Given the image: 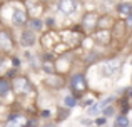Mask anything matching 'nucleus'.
I'll return each mask as SVG.
<instances>
[{
    "label": "nucleus",
    "mask_w": 132,
    "mask_h": 127,
    "mask_svg": "<svg viewBox=\"0 0 132 127\" xmlns=\"http://www.w3.org/2000/svg\"><path fill=\"white\" fill-rule=\"evenodd\" d=\"M10 80H12V94L15 97L23 99L29 97V95H35V87H34L30 77H27L23 74H17Z\"/></svg>",
    "instance_id": "1"
},
{
    "label": "nucleus",
    "mask_w": 132,
    "mask_h": 127,
    "mask_svg": "<svg viewBox=\"0 0 132 127\" xmlns=\"http://www.w3.org/2000/svg\"><path fill=\"white\" fill-rule=\"evenodd\" d=\"M59 35H60V40L69 47L70 50H77L79 47L84 45V39L85 35L84 32L80 30V27H70L67 30H59Z\"/></svg>",
    "instance_id": "2"
},
{
    "label": "nucleus",
    "mask_w": 132,
    "mask_h": 127,
    "mask_svg": "<svg viewBox=\"0 0 132 127\" xmlns=\"http://www.w3.org/2000/svg\"><path fill=\"white\" fill-rule=\"evenodd\" d=\"M69 90L77 99H80L82 95H85L89 92V80H87L84 72L77 70V72H72L69 75Z\"/></svg>",
    "instance_id": "3"
},
{
    "label": "nucleus",
    "mask_w": 132,
    "mask_h": 127,
    "mask_svg": "<svg viewBox=\"0 0 132 127\" xmlns=\"http://www.w3.org/2000/svg\"><path fill=\"white\" fill-rule=\"evenodd\" d=\"M29 12H27L25 2H13L12 3V15H10V25L13 29H23L29 23Z\"/></svg>",
    "instance_id": "4"
},
{
    "label": "nucleus",
    "mask_w": 132,
    "mask_h": 127,
    "mask_svg": "<svg viewBox=\"0 0 132 127\" xmlns=\"http://www.w3.org/2000/svg\"><path fill=\"white\" fill-rule=\"evenodd\" d=\"M129 30H127V25H126V20L124 19H117L116 23L112 27V47L116 50H120L124 47V44L127 42L129 39Z\"/></svg>",
    "instance_id": "5"
},
{
    "label": "nucleus",
    "mask_w": 132,
    "mask_h": 127,
    "mask_svg": "<svg viewBox=\"0 0 132 127\" xmlns=\"http://www.w3.org/2000/svg\"><path fill=\"white\" fill-rule=\"evenodd\" d=\"M17 42L9 27H0V52L5 55H15Z\"/></svg>",
    "instance_id": "6"
},
{
    "label": "nucleus",
    "mask_w": 132,
    "mask_h": 127,
    "mask_svg": "<svg viewBox=\"0 0 132 127\" xmlns=\"http://www.w3.org/2000/svg\"><path fill=\"white\" fill-rule=\"evenodd\" d=\"M42 85L45 89H48V90H64L65 87H69V77H65V75L62 74H45V77L42 79Z\"/></svg>",
    "instance_id": "7"
},
{
    "label": "nucleus",
    "mask_w": 132,
    "mask_h": 127,
    "mask_svg": "<svg viewBox=\"0 0 132 127\" xmlns=\"http://www.w3.org/2000/svg\"><path fill=\"white\" fill-rule=\"evenodd\" d=\"M99 17H100V13L97 12V10H87V12L82 13V19H80L79 27H80V30L87 37L92 32H95V30H97V22H99Z\"/></svg>",
    "instance_id": "8"
},
{
    "label": "nucleus",
    "mask_w": 132,
    "mask_h": 127,
    "mask_svg": "<svg viewBox=\"0 0 132 127\" xmlns=\"http://www.w3.org/2000/svg\"><path fill=\"white\" fill-rule=\"evenodd\" d=\"M122 69V59L114 57V59H105L99 64V70L102 77H112Z\"/></svg>",
    "instance_id": "9"
},
{
    "label": "nucleus",
    "mask_w": 132,
    "mask_h": 127,
    "mask_svg": "<svg viewBox=\"0 0 132 127\" xmlns=\"http://www.w3.org/2000/svg\"><path fill=\"white\" fill-rule=\"evenodd\" d=\"M39 44V33L34 32L32 29L29 27H23L20 29V33H19V45L22 49H32Z\"/></svg>",
    "instance_id": "10"
},
{
    "label": "nucleus",
    "mask_w": 132,
    "mask_h": 127,
    "mask_svg": "<svg viewBox=\"0 0 132 127\" xmlns=\"http://www.w3.org/2000/svg\"><path fill=\"white\" fill-rule=\"evenodd\" d=\"M89 39L97 47H112V30L97 29L95 32H92L89 35Z\"/></svg>",
    "instance_id": "11"
},
{
    "label": "nucleus",
    "mask_w": 132,
    "mask_h": 127,
    "mask_svg": "<svg viewBox=\"0 0 132 127\" xmlns=\"http://www.w3.org/2000/svg\"><path fill=\"white\" fill-rule=\"evenodd\" d=\"M59 42H60V35H59L57 30H45L42 33V37L39 39V44L42 47V50H48V52H52L54 47Z\"/></svg>",
    "instance_id": "12"
},
{
    "label": "nucleus",
    "mask_w": 132,
    "mask_h": 127,
    "mask_svg": "<svg viewBox=\"0 0 132 127\" xmlns=\"http://www.w3.org/2000/svg\"><path fill=\"white\" fill-rule=\"evenodd\" d=\"M79 9V0H57V10L64 17H72Z\"/></svg>",
    "instance_id": "13"
},
{
    "label": "nucleus",
    "mask_w": 132,
    "mask_h": 127,
    "mask_svg": "<svg viewBox=\"0 0 132 127\" xmlns=\"http://www.w3.org/2000/svg\"><path fill=\"white\" fill-rule=\"evenodd\" d=\"M27 115L25 114H20V112H13V114H9V117H7L5 124L3 127H23L27 122Z\"/></svg>",
    "instance_id": "14"
},
{
    "label": "nucleus",
    "mask_w": 132,
    "mask_h": 127,
    "mask_svg": "<svg viewBox=\"0 0 132 127\" xmlns=\"http://www.w3.org/2000/svg\"><path fill=\"white\" fill-rule=\"evenodd\" d=\"M105 59H107L105 54L99 52V50H94V49H89L87 54H85V57H84V64L89 67V65H92V64H100Z\"/></svg>",
    "instance_id": "15"
},
{
    "label": "nucleus",
    "mask_w": 132,
    "mask_h": 127,
    "mask_svg": "<svg viewBox=\"0 0 132 127\" xmlns=\"http://www.w3.org/2000/svg\"><path fill=\"white\" fill-rule=\"evenodd\" d=\"M116 17L112 13H100L99 17V22H97V29H104V30H112L114 23H116Z\"/></svg>",
    "instance_id": "16"
},
{
    "label": "nucleus",
    "mask_w": 132,
    "mask_h": 127,
    "mask_svg": "<svg viewBox=\"0 0 132 127\" xmlns=\"http://www.w3.org/2000/svg\"><path fill=\"white\" fill-rule=\"evenodd\" d=\"M116 13L119 19H127L132 13V2H126V0H120L116 5Z\"/></svg>",
    "instance_id": "17"
},
{
    "label": "nucleus",
    "mask_w": 132,
    "mask_h": 127,
    "mask_svg": "<svg viewBox=\"0 0 132 127\" xmlns=\"http://www.w3.org/2000/svg\"><path fill=\"white\" fill-rule=\"evenodd\" d=\"M27 27L32 29L34 32H37V33H44L45 30H47V29H45V22H44L42 17H30Z\"/></svg>",
    "instance_id": "18"
},
{
    "label": "nucleus",
    "mask_w": 132,
    "mask_h": 127,
    "mask_svg": "<svg viewBox=\"0 0 132 127\" xmlns=\"http://www.w3.org/2000/svg\"><path fill=\"white\" fill-rule=\"evenodd\" d=\"M12 94V80L5 75H0V99H7Z\"/></svg>",
    "instance_id": "19"
},
{
    "label": "nucleus",
    "mask_w": 132,
    "mask_h": 127,
    "mask_svg": "<svg viewBox=\"0 0 132 127\" xmlns=\"http://www.w3.org/2000/svg\"><path fill=\"white\" fill-rule=\"evenodd\" d=\"M62 105L67 107V109H74V107H77V105H79V99L75 97L74 94L69 92V94L64 95V99H62Z\"/></svg>",
    "instance_id": "20"
},
{
    "label": "nucleus",
    "mask_w": 132,
    "mask_h": 127,
    "mask_svg": "<svg viewBox=\"0 0 132 127\" xmlns=\"http://www.w3.org/2000/svg\"><path fill=\"white\" fill-rule=\"evenodd\" d=\"M95 102H97V99H95V95H92V92H90V90L85 95H82V97L79 99V105H80V107H85V109L90 107L92 104H95Z\"/></svg>",
    "instance_id": "21"
},
{
    "label": "nucleus",
    "mask_w": 132,
    "mask_h": 127,
    "mask_svg": "<svg viewBox=\"0 0 132 127\" xmlns=\"http://www.w3.org/2000/svg\"><path fill=\"white\" fill-rule=\"evenodd\" d=\"M114 125L116 127H129L130 125V121H129V117H127L126 114H117L116 115V122H114Z\"/></svg>",
    "instance_id": "22"
},
{
    "label": "nucleus",
    "mask_w": 132,
    "mask_h": 127,
    "mask_svg": "<svg viewBox=\"0 0 132 127\" xmlns=\"http://www.w3.org/2000/svg\"><path fill=\"white\" fill-rule=\"evenodd\" d=\"M85 111H87V115H89V117H97L99 114H102V109H100V104H99V102L92 104L90 107L85 109Z\"/></svg>",
    "instance_id": "23"
},
{
    "label": "nucleus",
    "mask_w": 132,
    "mask_h": 127,
    "mask_svg": "<svg viewBox=\"0 0 132 127\" xmlns=\"http://www.w3.org/2000/svg\"><path fill=\"white\" fill-rule=\"evenodd\" d=\"M45 22V29L47 30H55V27H57V20H55V17H47V19H44Z\"/></svg>",
    "instance_id": "24"
},
{
    "label": "nucleus",
    "mask_w": 132,
    "mask_h": 127,
    "mask_svg": "<svg viewBox=\"0 0 132 127\" xmlns=\"http://www.w3.org/2000/svg\"><path fill=\"white\" fill-rule=\"evenodd\" d=\"M114 114H116V105H114V104L107 105V107H105V109H104V111H102V117H105V119L112 117Z\"/></svg>",
    "instance_id": "25"
},
{
    "label": "nucleus",
    "mask_w": 132,
    "mask_h": 127,
    "mask_svg": "<svg viewBox=\"0 0 132 127\" xmlns=\"http://www.w3.org/2000/svg\"><path fill=\"white\" fill-rule=\"evenodd\" d=\"M23 127H40L39 125V119H37V117H29Z\"/></svg>",
    "instance_id": "26"
},
{
    "label": "nucleus",
    "mask_w": 132,
    "mask_h": 127,
    "mask_svg": "<svg viewBox=\"0 0 132 127\" xmlns=\"http://www.w3.org/2000/svg\"><path fill=\"white\" fill-rule=\"evenodd\" d=\"M124 20H126V25H127V30H129V35H132V13L127 17V19H124Z\"/></svg>",
    "instance_id": "27"
},
{
    "label": "nucleus",
    "mask_w": 132,
    "mask_h": 127,
    "mask_svg": "<svg viewBox=\"0 0 132 127\" xmlns=\"http://www.w3.org/2000/svg\"><path fill=\"white\" fill-rule=\"evenodd\" d=\"M105 122H107V119H105V117H100V119H97V121H95V124L102 125V124H105Z\"/></svg>",
    "instance_id": "28"
},
{
    "label": "nucleus",
    "mask_w": 132,
    "mask_h": 127,
    "mask_svg": "<svg viewBox=\"0 0 132 127\" xmlns=\"http://www.w3.org/2000/svg\"><path fill=\"white\" fill-rule=\"evenodd\" d=\"M40 127H55V124L54 122H45V124H42Z\"/></svg>",
    "instance_id": "29"
},
{
    "label": "nucleus",
    "mask_w": 132,
    "mask_h": 127,
    "mask_svg": "<svg viewBox=\"0 0 132 127\" xmlns=\"http://www.w3.org/2000/svg\"><path fill=\"white\" fill-rule=\"evenodd\" d=\"M127 97H129V99H132V87H129V89H127Z\"/></svg>",
    "instance_id": "30"
},
{
    "label": "nucleus",
    "mask_w": 132,
    "mask_h": 127,
    "mask_svg": "<svg viewBox=\"0 0 132 127\" xmlns=\"http://www.w3.org/2000/svg\"><path fill=\"white\" fill-rule=\"evenodd\" d=\"M13 2H25V0H13Z\"/></svg>",
    "instance_id": "31"
},
{
    "label": "nucleus",
    "mask_w": 132,
    "mask_h": 127,
    "mask_svg": "<svg viewBox=\"0 0 132 127\" xmlns=\"http://www.w3.org/2000/svg\"><path fill=\"white\" fill-rule=\"evenodd\" d=\"M114 127H116V125H114Z\"/></svg>",
    "instance_id": "32"
}]
</instances>
